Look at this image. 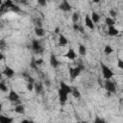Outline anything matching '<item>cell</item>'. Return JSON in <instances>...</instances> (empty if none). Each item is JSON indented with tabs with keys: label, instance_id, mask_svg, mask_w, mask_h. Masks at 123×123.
Listing matches in <instances>:
<instances>
[{
	"label": "cell",
	"instance_id": "ee69618b",
	"mask_svg": "<svg viewBox=\"0 0 123 123\" xmlns=\"http://www.w3.org/2000/svg\"><path fill=\"white\" fill-rule=\"evenodd\" d=\"M3 5V1L2 0H0V6H2Z\"/></svg>",
	"mask_w": 123,
	"mask_h": 123
},
{
	"label": "cell",
	"instance_id": "b9f144b4",
	"mask_svg": "<svg viewBox=\"0 0 123 123\" xmlns=\"http://www.w3.org/2000/svg\"><path fill=\"white\" fill-rule=\"evenodd\" d=\"M20 3H21V4H27L26 1H20Z\"/></svg>",
	"mask_w": 123,
	"mask_h": 123
},
{
	"label": "cell",
	"instance_id": "ffe728a7",
	"mask_svg": "<svg viewBox=\"0 0 123 123\" xmlns=\"http://www.w3.org/2000/svg\"><path fill=\"white\" fill-rule=\"evenodd\" d=\"M71 94H72V96H73L74 98H76V99H78V98L81 97V92H80V90H79L77 87H75V86L72 87Z\"/></svg>",
	"mask_w": 123,
	"mask_h": 123
},
{
	"label": "cell",
	"instance_id": "7402d4cb",
	"mask_svg": "<svg viewBox=\"0 0 123 123\" xmlns=\"http://www.w3.org/2000/svg\"><path fill=\"white\" fill-rule=\"evenodd\" d=\"M105 23H106V25H108V27H110V26H114V24H115V20L113 19V18H111V17H106V19H105Z\"/></svg>",
	"mask_w": 123,
	"mask_h": 123
},
{
	"label": "cell",
	"instance_id": "d6986e66",
	"mask_svg": "<svg viewBox=\"0 0 123 123\" xmlns=\"http://www.w3.org/2000/svg\"><path fill=\"white\" fill-rule=\"evenodd\" d=\"M90 18H91V20H92V22H93L94 24H95V23H98V22L100 21V15H99L96 12H91Z\"/></svg>",
	"mask_w": 123,
	"mask_h": 123
},
{
	"label": "cell",
	"instance_id": "8992f818",
	"mask_svg": "<svg viewBox=\"0 0 123 123\" xmlns=\"http://www.w3.org/2000/svg\"><path fill=\"white\" fill-rule=\"evenodd\" d=\"M58 97H59L60 103L61 104H64L67 101V99H68V94H66L64 91H62V89L59 88V90H58Z\"/></svg>",
	"mask_w": 123,
	"mask_h": 123
},
{
	"label": "cell",
	"instance_id": "44dd1931",
	"mask_svg": "<svg viewBox=\"0 0 123 123\" xmlns=\"http://www.w3.org/2000/svg\"><path fill=\"white\" fill-rule=\"evenodd\" d=\"M78 52L81 56H85L86 54V48L84 44H80L79 47H78Z\"/></svg>",
	"mask_w": 123,
	"mask_h": 123
},
{
	"label": "cell",
	"instance_id": "ac0fdd59",
	"mask_svg": "<svg viewBox=\"0 0 123 123\" xmlns=\"http://www.w3.org/2000/svg\"><path fill=\"white\" fill-rule=\"evenodd\" d=\"M14 111H15L16 113L23 114V113L25 112V108H24V106H23V105L18 104V105H16V106H15V108H14Z\"/></svg>",
	"mask_w": 123,
	"mask_h": 123
},
{
	"label": "cell",
	"instance_id": "e0dca14e",
	"mask_svg": "<svg viewBox=\"0 0 123 123\" xmlns=\"http://www.w3.org/2000/svg\"><path fill=\"white\" fill-rule=\"evenodd\" d=\"M35 34L37 37H43L45 35V31L42 27H35Z\"/></svg>",
	"mask_w": 123,
	"mask_h": 123
},
{
	"label": "cell",
	"instance_id": "d590c367",
	"mask_svg": "<svg viewBox=\"0 0 123 123\" xmlns=\"http://www.w3.org/2000/svg\"><path fill=\"white\" fill-rule=\"evenodd\" d=\"M37 4H38V5H40V6H42V7H44V6H46V5H47L46 1H44V0H38V1H37Z\"/></svg>",
	"mask_w": 123,
	"mask_h": 123
},
{
	"label": "cell",
	"instance_id": "60d3db41",
	"mask_svg": "<svg viewBox=\"0 0 123 123\" xmlns=\"http://www.w3.org/2000/svg\"><path fill=\"white\" fill-rule=\"evenodd\" d=\"M2 76H3V74H2V72H0V82L2 80Z\"/></svg>",
	"mask_w": 123,
	"mask_h": 123
},
{
	"label": "cell",
	"instance_id": "603a6c76",
	"mask_svg": "<svg viewBox=\"0 0 123 123\" xmlns=\"http://www.w3.org/2000/svg\"><path fill=\"white\" fill-rule=\"evenodd\" d=\"M113 52V48L111 46V45H106L105 46V48H104V53L106 54V55H110V54H111Z\"/></svg>",
	"mask_w": 123,
	"mask_h": 123
},
{
	"label": "cell",
	"instance_id": "7a4b0ae2",
	"mask_svg": "<svg viewBox=\"0 0 123 123\" xmlns=\"http://www.w3.org/2000/svg\"><path fill=\"white\" fill-rule=\"evenodd\" d=\"M104 86H105V89L107 90V92H109V93H115L116 92L115 84L110 80H105Z\"/></svg>",
	"mask_w": 123,
	"mask_h": 123
},
{
	"label": "cell",
	"instance_id": "7c38bea8",
	"mask_svg": "<svg viewBox=\"0 0 123 123\" xmlns=\"http://www.w3.org/2000/svg\"><path fill=\"white\" fill-rule=\"evenodd\" d=\"M14 70L13 69H12L11 67H9V66H7V67H5V69L3 70V72H2V74L3 75H5L6 77H8V78H12L13 75H14Z\"/></svg>",
	"mask_w": 123,
	"mask_h": 123
},
{
	"label": "cell",
	"instance_id": "5b68a950",
	"mask_svg": "<svg viewBox=\"0 0 123 123\" xmlns=\"http://www.w3.org/2000/svg\"><path fill=\"white\" fill-rule=\"evenodd\" d=\"M60 89H62V91H64L66 94H71L72 86H70L69 85H67L65 82L62 81V82H60Z\"/></svg>",
	"mask_w": 123,
	"mask_h": 123
},
{
	"label": "cell",
	"instance_id": "4316f807",
	"mask_svg": "<svg viewBox=\"0 0 123 123\" xmlns=\"http://www.w3.org/2000/svg\"><path fill=\"white\" fill-rule=\"evenodd\" d=\"M109 14L111 15L110 17H111V18L114 19V17H116V15H117V12H115V10H113V9H110V10H109Z\"/></svg>",
	"mask_w": 123,
	"mask_h": 123
},
{
	"label": "cell",
	"instance_id": "f546056e",
	"mask_svg": "<svg viewBox=\"0 0 123 123\" xmlns=\"http://www.w3.org/2000/svg\"><path fill=\"white\" fill-rule=\"evenodd\" d=\"M27 90L28 91L34 90V83H28L27 84Z\"/></svg>",
	"mask_w": 123,
	"mask_h": 123
},
{
	"label": "cell",
	"instance_id": "4dcf8cb0",
	"mask_svg": "<svg viewBox=\"0 0 123 123\" xmlns=\"http://www.w3.org/2000/svg\"><path fill=\"white\" fill-rule=\"evenodd\" d=\"M34 62L38 66V65H41L43 63V60L42 59H37V60H34Z\"/></svg>",
	"mask_w": 123,
	"mask_h": 123
},
{
	"label": "cell",
	"instance_id": "1f68e13d",
	"mask_svg": "<svg viewBox=\"0 0 123 123\" xmlns=\"http://www.w3.org/2000/svg\"><path fill=\"white\" fill-rule=\"evenodd\" d=\"M7 46V43H6V40L5 39H0V48L4 49L5 47Z\"/></svg>",
	"mask_w": 123,
	"mask_h": 123
},
{
	"label": "cell",
	"instance_id": "f35d334b",
	"mask_svg": "<svg viewBox=\"0 0 123 123\" xmlns=\"http://www.w3.org/2000/svg\"><path fill=\"white\" fill-rule=\"evenodd\" d=\"M45 85H46L47 86H50V82H49L48 80H46V81H45Z\"/></svg>",
	"mask_w": 123,
	"mask_h": 123
},
{
	"label": "cell",
	"instance_id": "4fadbf2b",
	"mask_svg": "<svg viewBox=\"0 0 123 123\" xmlns=\"http://www.w3.org/2000/svg\"><path fill=\"white\" fill-rule=\"evenodd\" d=\"M34 90L36 91L37 94H40L43 91V85L42 83H34Z\"/></svg>",
	"mask_w": 123,
	"mask_h": 123
},
{
	"label": "cell",
	"instance_id": "52a82bcc",
	"mask_svg": "<svg viewBox=\"0 0 123 123\" xmlns=\"http://www.w3.org/2000/svg\"><path fill=\"white\" fill-rule=\"evenodd\" d=\"M81 69L78 67V66H76V67H69V75H70V77H71V79H75V78H77L79 75H80V73H81Z\"/></svg>",
	"mask_w": 123,
	"mask_h": 123
},
{
	"label": "cell",
	"instance_id": "9a60e30c",
	"mask_svg": "<svg viewBox=\"0 0 123 123\" xmlns=\"http://www.w3.org/2000/svg\"><path fill=\"white\" fill-rule=\"evenodd\" d=\"M67 43H68L67 38L62 34H59V44L61 46H65V45H67Z\"/></svg>",
	"mask_w": 123,
	"mask_h": 123
},
{
	"label": "cell",
	"instance_id": "cb8c5ba5",
	"mask_svg": "<svg viewBox=\"0 0 123 123\" xmlns=\"http://www.w3.org/2000/svg\"><path fill=\"white\" fill-rule=\"evenodd\" d=\"M73 29H74V31H79V32H81V33H84V28H83V26H81V25H79L78 23H73Z\"/></svg>",
	"mask_w": 123,
	"mask_h": 123
},
{
	"label": "cell",
	"instance_id": "83f0119b",
	"mask_svg": "<svg viewBox=\"0 0 123 123\" xmlns=\"http://www.w3.org/2000/svg\"><path fill=\"white\" fill-rule=\"evenodd\" d=\"M0 90L3 91V92H7L8 91V87H7V86L5 85L4 82H0Z\"/></svg>",
	"mask_w": 123,
	"mask_h": 123
},
{
	"label": "cell",
	"instance_id": "2e32d148",
	"mask_svg": "<svg viewBox=\"0 0 123 123\" xmlns=\"http://www.w3.org/2000/svg\"><path fill=\"white\" fill-rule=\"evenodd\" d=\"M12 121H13V118L0 114V123H12Z\"/></svg>",
	"mask_w": 123,
	"mask_h": 123
},
{
	"label": "cell",
	"instance_id": "9c48e42d",
	"mask_svg": "<svg viewBox=\"0 0 123 123\" xmlns=\"http://www.w3.org/2000/svg\"><path fill=\"white\" fill-rule=\"evenodd\" d=\"M85 24H86V26L88 29H90V30H94V29H95V24L92 22V20H91L89 14H86V17H85Z\"/></svg>",
	"mask_w": 123,
	"mask_h": 123
},
{
	"label": "cell",
	"instance_id": "30bf717a",
	"mask_svg": "<svg viewBox=\"0 0 123 123\" xmlns=\"http://www.w3.org/2000/svg\"><path fill=\"white\" fill-rule=\"evenodd\" d=\"M119 34V30L115 26H110L108 27V35L111 37H115Z\"/></svg>",
	"mask_w": 123,
	"mask_h": 123
},
{
	"label": "cell",
	"instance_id": "f6af8a7d",
	"mask_svg": "<svg viewBox=\"0 0 123 123\" xmlns=\"http://www.w3.org/2000/svg\"><path fill=\"white\" fill-rule=\"evenodd\" d=\"M79 123H87L86 121H81V122H79Z\"/></svg>",
	"mask_w": 123,
	"mask_h": 123
},
{
	"label": "cell",
	"instance_id": "7bdbcfd3",
	"mask_svg": "<svg viewBox=\"0 0 123 123\" xmlns=\"http://www.w3.org/2000/svg\"><path fill=\"white\" fill-rule=\"evenodd\" d=\"M2 111V103L0 102V111Z\"/></svg>",
	"mask_w": 123,
	"mask_h": 123
},
{
	"label": "cell",
	"instance_id": "d4e9b609",
	"mask_svg": "<svg viewBox=\"0 0 123 123\" xmlns=\"http://www.w3.org/2000/svg\"><path fill=\"white\" fill-rule=\"evenodd\" d=\"M71 19H72V22L73 23H77L79 21V13L77 12H74L72 13V16H71Z\"/></svg>",
	"mask_w": 123,
	"mask_h": 123
},
{
	"label": "cell",
	"instance_id": "d6a6232c",
	"mask_svg": "<svg viewBox=\"0 0 123 123\" xmlns=\"http://www.w3.org/2000/svg\"><path fill=\"white\" fill-rule=\"evenodd\" d=\"M30 66H31V67H32L34 70L37 71V67H38V66H37V64L34 62V61H32V62H31V63H30Z\"/></svg>",
	"mask_w": 123,
	"mask_h": 123
},
{
	"label": "cell",
	"instance_id": "277c9868",
	"mask_svg": "<svg viewBox=\"0 0 123 123\" xmlns=\"http://www.w3.org/2000/svg\"><path fill=\"white\" fill-rule=\"evenodd\" d=\"M19 99H20V97H19L18 93L15 92L12 88H11V89L9 90L8 100H9L10 102H12V103H16V102H19Z\"/></svg>",
	"mask_w": 123,
	"mask_h": 123
},
{
	"label": "cell",
	"instance_id": "3957f363",
	"mask_svg": "<svg viewBox=\"0 0 123 123\" xmlns=\"http://www.w3.org/2000/svg\"><path fill=\"white\" fill-rule=\"evenodd\" d=\"M32 49L36 54H40L41 52H43V47L41 46V44L38 41V39H33V41H32Z\"/></svg>",
	"mask_w": 123,
	"mask_h": 123
},
{
	"label": "cell",
	"instance_id": "ab89813d",
	"mask_svg": "<svg viewBox=\"0 0 123 123\" xmlns=\"http://www.w3.org/2000/svg\"><path fill=\"white\" fill-rule=\"evenodd\" d=\"M3 59H4V55H3V54L0 52V61H2Z\"/></svg>",
	"mask_w": 123,
	"mask_h": 123
},
{
	"label": "cell",
	"instance_id": "836d02e7",
	"mask_svg": "<svg viewBox=\"0 0 123 123\" xmlns=\"http://www.w3.org/2000/svg\"><path fill=\"white\" fill-rule=\"evenodd\" d=\"M117 66L120 69H123V62H122L121 59H118V61H117Z\"/></svg>",
	"mask_w": 123,
	"mask_h": 123
},
{
	"label": "cell",
	"instance_id": "5bb4252c",
	"mask_svg": "<svg viewBox=\"0 0 123 123\" xmlns=\"http://www.w3.org/2000/svg\"><path fill=\"white\" fill-rule=\"evenodd\" d=\"M50 64H51V66H52V67L57 68V67H59V66H60L61 62H60L57 60L56 56L51 55V57H50Z\"/></svg>",
	"mask_w": 123,
	"mask_h": 123
},
{
	"label": "cell",
	"instance_id": "8d00e7d4",
	"mask_svg": "<svg viewBox=\"0 0 123 123\" xmlns=\"http://www.w3.org/2000/svg\"><path fill=\"white\" fill-rule=\"evenodd\" d=\"M20 123H30V120H28V119H23V120H21Z\"/></svg>",
	"mask_w": 123,
	"mask_h": 123
},
{
	"label": "cell",
	"instance_id": "484cf974",
	"mask_svg": "<svg viewBox=\"0 0 123 123\" xmlns=\"http://www.w3.org/2000/svg\"><path fill=\"white\" fill-rule=\"evenodd\" d=\"M13 2L12 1V0H7L6 2H4V6H5V8H9V9H11L12 6H13Z\"/></svg>",
	"mask_w": 123,
	"mask_h": 123
},
{
	"label": "cell",
	"instance_id": "ba28073f",
	"mask_svg": "<svg viewBox=\"0 0 123 123\" xmlns=\"http://www.w3.org/2000/svg\"><path fill=\"white\" fill-rule=\"evenodd\" d=\"M59 9L62 10V11H63V12H69V11L72 9V7H71V5L69 4L68 1L64 0V1H62V2L60 4Z\"/></svg>",
	"mask_w": 123,
	"mask_h": 123
},
{
	"label": "cell",
	"instance_id": "6da1fadb",
	"mask_svg": "<svg viewBox=\"0 0 123 123\" xmlns=\"http://www.w3.org/2000/svg\"><path fill=\"white\" fill-rule=\"evenodd\" d=\"M100 65H101L102 75H103V78H104L105 80H110L111 78H112V77L114 76V72H113L108 65H106L104 62H101Z\"/></svg>",
	"mask_w": 123,
	"mask_h": 123
},
{
	"label": "cell",
	"instance_id": "f1b7e54d",
	"mask_svg": "<svg viewBox=\"0 0 123 123\" xmlns=\"http://www.w3.org/2000/svg\"><path fill=\"white\" fill-rule=\"evenodd\" d=\"M93 123H106V121H105L103 118H101L100 116L96 115L95 118H94V122H93Z\"/></svg>",
	"mask_w": 123,
	"mask_h": 123
},
{
	"label": "cell",
	"instance_id": "bcb514c9",
	"mask_svg": "<svg viewBox=\"0 0 123 123\" xmlns=\"http://www.w3.org/2000/svg\"><path fill=\"white\" fill-rule=\"evenodd\" d=\"M30 123H35L34 121H32V120H30Z\"/></svg>",
	"mask_w": 123,
	"mask_h": 123
},
{
	"label": "cell",
	"instance_id": "e575fe53",
	"mask_svg": "<svg viewBox=\"0 0 123 123\" xmlns=\"http://www.w3.org/2000/svg\"><path fill=\"white\" fill-rule=\"evenodd\" d=\"M11 10L13 11V12H20V8H19L18 6H15L14 4H13V6L11 8Z\"/></svg>",
	"mask_w": 123,
	"mask_h": 123
},
{
	"label": "cell",
	"instance_id": "74e56055",
	"mask_svg": "<svg viewBox=\"0 0 123 123\" xmlns=\"http://www.w3.org/2000/svg\"><path fill=\"white\" fill-rule=\"evenodd\" d=\"M55 33H56V34H59V33H60V28H59V27H57V28L55 29Z\"/></svg>",
	"mask_w": 123,
	"mask_h": 123
},
{
	"label": "cell",
	"instance_id": "8fae6325",
	"mask_svg": "<svg viewBox=\"0 0 123 123\" xmlns=\"http://www.w3.org/2000/svg\"><path fill=\"white\" fill-rule=\"evenodd\" d=\"M76 56H77V54H76V52L74 51V49H72V48H69V49L67 50V52L65 53V55H64L65 58H67V59H69V60H72V61L76 59Z\"/></svg>",
	"mask_w": 123,
	"mask_h": 123
}]
</instances>
